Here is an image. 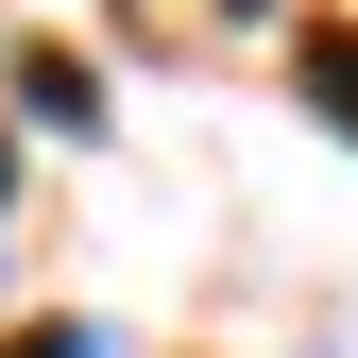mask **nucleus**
<instances>
[{"instance_id": "obj_1", "label": "nucleus", "mask_w": 358, "mask_h": 358, "mask_svg": "<svg viewBox=\"0 0 358 358\" xmlns=\"http://www.w3.org/2000/svg\"><path fill=\"white\" fill-rule=\"evenodd\" d=\"M307 103H324V120H341V137H358V34H341V17H324V34H307Z\"/></svg>"}]
</instances>
